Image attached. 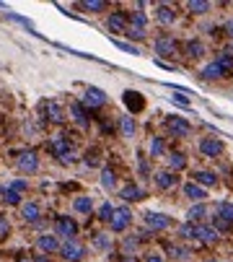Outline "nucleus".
<instances>
[{
    "label": "nucleus",
    "mask_w": 233,
    "mask_h": 262,
    "mask_svg": "<svg viewBox=\"0 0 233 262\" xmlns=\"http://www.w3.org/2000/svg\"><path fill=\"white\" fill-rule=\"evenodd\" d=\"M0 195H3V200L8 205H18L21 202V195H18L16 190H10V187H0Z\"/></svg>",
    "instance_id": "obj_34"
},
{
    "label": "nucleus",
    "mask_w": 233,
    "mask_h": 262,
    "mask_svg": "<svg viewBox=\"0 0 233 262\" xmlns=\"http://www.w3.org/2000/svg\"><path fill=\"white\" fill-rule=\"evenodd\" d=\"M26 187H29V182H26V179H16V182H13V185H10V190H16V192H18V195H21V192H23V190H26Z\"/></svg>",
    "instance_id": "obj_47"
},
{
    "label": "nucleus",
    "mask_w": 233,
    "mask_h": 262,
    "mask_svg": "<svg viewBox=\"0 0 233 262\" xmlns=\"http://www.w3.org/2000/svg\"><path fill=\"white\" fill-rule=\"evenodd\" d=\"M114 44L119 47L122 52H130V55H140V50L135 47V44H130V42H119V39H114Z\"/></svg>",
    "instance_id": "obj_44"
},
{
    "label": "nucleus",
    "mask_w": 233,
    "mask_h": 262,
    "mask_svg": "<svg viewBox=\"0 0 233 262\" xmlns=\"http://www.w3.org/2000/svg\"><path fill=\"white\" fill-rule=\"evenodd\" d=\"M145 226L148 231H163L171 226V218L166 213H145Z\"/></svg>",
    "instance_id": "obj_11"
},
{
    "label": "nucleus",
    "mask_w": 233,
    "mask_h": 262,
    "mask_svg": "<svg viewBox=\"0 0 233 262\" xmlns=\"http://www.w3.org/2000/svg\"><path fill=\"white\" fill-rule=\"evenodd\" d=\"M166 130L171 132V138H186V135H189V130H192V125L186 122L184 117L171 115V117L166 120Z\"/></svg>",
    "instance_id": "obj_5"
},
{
    "label": "nucleus",
    "mask_w": 233,
    "mask_h": 262,
    "mask_svg": "<svg viewBox=\"0 0 233 262\" xmlns=\"http://www.w3.org/2000/svg\"><path fill=\"white\" fill-rule=\"evenodd\" d=\"M153 50H156V55H161V58H174V55H176V42H174L169 34H163V37H158L153 42Z\"/></svg>",
    "instance_id": "obj_10"
},
{
    "label": "nucleus",
    "mask_w": 233,
    "mask_h": 262,
    "mask_svg": "<svg viewBox=\"0 0 233 262\" xmlns=\"http://www.w3.org/2000/svg\"><path fill=\"white\" fill-rule=\"evenodd\" d=\"M213 226H215V229H231V226H233V202L220 200V202L215 205Z\"/></svg>",
    "instance_id": "obj_1"
},
{
    "label": "nucleus",
    "mask_w": 233,
    "mask_h": 262,
    "mask_svg": "<svg viewBox=\"0 0 233 262\" xmlns=\"http://www.w3.org/2000/svg\"><path fill=\"white\" fill-rule=\"evenodd\" d=\"M228 73L223 70V65H220L218 60H213V63H207L202 70H200V78L202 81H218V78H226Z\"/></svg>",
    "instance_id": "obj_15"
},
{
    "label": "nucleus",
    "mask_w": 233,
    "mask_h": 262,
    "mask_svg": "<svg viewBox=\"0 0 233 262\" xmlns=\"http://www.w3.org/2000/svg\"><path fill=\"white\" fill-rule=\"evenodd\" d=\"M60 255H62L65 262H80V260L86 257V247L80 244V242H75V239H70V242H62Z\"/></svg>",
    "instance_id": "obj_2"
},
{
    "label": "nucleus",
    "mask_w": 233,
    "mask_h": 262,
    "mask_svg": "<svg viewBox=\"0 0 233 262\" xmlns=\"http://www.w3.org/2000/svg\"><path fill=\"white\" fill-rule=\"evenodd\" d=\"M114 210H116V208H114V205L107 200V202H104L101 208H99V218H101V221H109V223H112V218H114Z\"/></svg>",
    "instance_id": "obj_36"
},
{
    "label": "nucleus",
    "mask_w": 233,
    "mask_h": 262,
    "mask_svg": "<svg viewBox=\"0 0 233 262\" xmlns=\"http://www.w3.org/2000/svg\"><path fill=\"white\" fill-rule=\"evenodd\" d=\"M210 8H213V5H210L207 0H189V3H186V10H189V13H194V16L207 13Z\"/></svg>",
    "instance_id": "obj_28"
},
{
    "label": "nucleus",
    "mask_w": 233,
    "mask_h": 262,
    "mask_svg": "<svg viewBox=\"0 0 233 262\" xmlns=\"http://www.w3.org/2000/svg\"><path fill=\"white\" fill-rule=\"evenodd\" d=\"M137 242H140L137 236H130V239H124V242H122V249H124L127 255H132L135 249H137Z\"/></svg>",
    "instance_id": "obj_43"
},
{
    "label": "nucleus",
    "mask_w": 233,
    "mask_h": 262,
    "mask_svg": "<svg viewBox=\"0 0 233 262\" xmlns=\"http://www.w3.org/2000/svg\"><path fill=\"white\" fill-rule=\"evenodd\" d=\"M5 231H8V221L3 218V215H0V236H3Z\"/></svg>",
    "instance_id": "obj_49"
},
{
    "label": "nucleus",
    "mask_w": 233,
    "mask_h": 262,
    "mask_svg": "<svg viewBox=\"0 0 233 262\" xmlns=\"http://www.w3.org/2000/svg\"><path fill=\"white\" fill-rule=\"evenodd\" d=\"M220 239V231L215 229L213 223H197V236L194 242H202V244H215Z\"/></svg>",
    "instance_id": "obj_9"
},
{
    "label": "nucleus",
    "mask_w": 233,
    "mask_h": 262,
    "mask_svg": "<svg viewBox=\"0 0 233 262\" xmlns=\"http://www.w3.org/2000/svg\"><path fill=\"white\" fill-rule=\"evenodd\" d=\"M171 101H174V104H179V107H189V99H186L181 91H176V94L171 96Z\"/></svg>",
    "instance_id": "obj_46"
},
{
    "label": "nucleus",
    "mask_w": 233,
    "mask_h": 262,
    "mask_svg": "<svg viewBox=\"0 0 233 262\" xmlns=\"http://www.w3.org/2000/svg\"><path fill=\"white\" fill-rule=\"evenodd\" d=\"M130 223H132V213H130V208H116L114 210V218H112V223H109V229L114 231V234H122V231H127L130 229Z\"/></svg>",
    "instance_id": "obj_4"
},
{
    "label": "nucleus",
    "mask_w": 233,
    "mask_h": 262,
    "mask_svg": "<svg viewBox=\"0 0 233 262\" xmlns=\"http://www.w3.org/2000/svg\"><path fill=\"white\" fill-rule=\"evenodd\" d=\"M70 115H73V120L80 125V128H88V115H86L83 101H73V104H70Z\"/></svg>",
    "instance_id": "obj_20"
},
{
    "label": "nucleus",
    "mask_w": 233,
    "mask_h": 262,
    "mask_svg": "<svg viewBox=\"0 0 233 262\" xmlns=\"http://www.w3.org/2000/svg\"><path fill=\"white\" fill-rule=\"evenodd\" d=\"M21 218L26 221V223H39L42 208H39L37 202H23V205H21Z\"/></svg>",
    "instance_id": "obj_18"
},
{
    "label": "nucleus",
    "mask_w": 233,
    "mask_h": 262,
    "mask_svg": "<svg viewBox=\"0 0 233 262\" xmlns=\"http://www.w3.org/2000/svg\"><path fill=\"white\" fill-rule=\"evenodd\" d=\"M218 63L223 65V70H226V73H233V55L223 52V55H220V58H218Z\"/></svg>",
    "instance_id": "obj_40"
},
{
    "label": "nucleus",
    "mask_w": 233,
    "mask_h": 262,
    "mask_svg": "<svg viewBox=\"0 0 233 262\" xmlns=\"http://www.w3.org/2000/svg\"><path fill=\"white\" fill-rule=\"evenodd\" d=\"M145 262H163V257L158 252H150V255H145Z\"/></svg>",
    "instance_id": "obj_48"
},
{
    "label": "nucleus",
    "mask_w": 233,
    "mask_h": 262,
    "mask_svg": "<svg viewBox=\"0 0 233 262\" xmlns=\"http://www.w3.org/2000/svg\"><path fill=\"white\" fill-rule=\"evenodd\" d=\"M16 166H18L21 174H37L39 172V156H37V151H23L18 156Z\"/></svg>",
    "instance_id": "obj_3"
},
{
    "label": "nucleus",
    "mask_w": 233,
    "mask_h": 262,
    "mask_svg": "<svg viewBox=\"0 0 233 262\" xmlns=\"http://www.w3.org/2000/svg\"><path fill=\"white\" fill-rule=\"evenodd\" d=\"M80 8L88 10V13H101V10H107V3H104V0H83Z\"/></svg>",
    "instance_id": "obj_30"
},
{
    "label": "nucleus",
    "mask_w": 233,
    "mask_h": 262,
    "mask_svg": "<svg viewBox=\"0 0 233 262\" xmlns=\"http://www.w3.org/2000/svg\"><path fill=\"white\" fill-rule=\"evenodd\" d=\"M127 37L130 39H135V42H140V39H145V29H137V26H127Z\"/></svg>",
    "instance_id": "obj_41"
},
{
    "label": "nucleus",
    "mask_w": 233,
    "mask_h": 262,
    "mask_svg": "<svg viewBox=\"0 0 233 262\" xmlns=\"http://www.w3.org/2000/svg\"><path fill=\"white\" fill-rule=\"evenodd\" d=\"M156 18H158V24L169 26V24H174V21H176V13H174V8H171V5H158Z\"/></svg>",
    "instance_id": "obj_24"
},
{
    "label": "nucleus",
    "mask_w": 233,
    "mask_h": 262,
    "mask_svg": "<svg viewBox=\"0 0 233 262\" xmlns=\"http://www.w3.org/2000/svg\"><path fill=\"white\" fill-rule=\"evenodd\" d=\"M50 151L60 158V161H65V158L70 156V143H67L65 135H55V138L50 140Z\"/></svg>",
    "instance_id": "obj_14"
},
{
    "label": "nucleus",
    "mask_w": 233,
    "mask_h": 262,
    "mask_svg": "<svg viewBox=\"0 0 233 262\" xmlns=\"http://www.w3.org/2000/svg\"><path fill=\"white\" fill-rule=\"evenodd\" d=\"M169 166H171V172H179V169H184L186 166V156L184 153H169Z\"/></svg>",
    "instance_id": "obj_31"
},
{
    "label": "nucleus",
    "mask_w": 233,
    "mask_h": 262,
    "mask_svg": "<svg viewBox=\"0 0 233 262\" xmlns=\"http://www.w3.org/2000/svg\"><path fill=\"white\" fill-rule=\"evenodd\" d=\"M127 26H130V18H127L122 10H119V13H109V18H107V29H109V31H114V34H124Z\"/></svg>",
    "instance_id": "obj_16"
},
{
    "label": "nucleus",
    "mask_w": 233,
    "mask_h": 262,
    "mask_svg": "<svg viewBox=\"0 0 233 262\" xmlns=\"http://www.w3.org/2000/svg\"><path fill=\"white\" fill-rule=\"evenodd\" d=\"M179 236L186 239V242H194V236H197V223H189V221H186L181 229H179Z\"/></svg>",
    "instance_id": "obj_33"
},
{
    "label": "nucleus",
    "mask_w": 233,
    "mask_h": 262,
    "mask_svg": "<svg viewBox=\"0 0 233 262\" xmlns=\"http://www.w3.org/2000/svg\"><path fill=\"white\" fill-rule=\"evenodd\" d=\"M130 26L145 29V26H148V16H145V13H132V16H130Z\"/></svg>",
    "instance_id": "obj_38"
},
{
    "label": "nucleus",
    "mask_w": 233,
    "mask_h": 262,
    "mask_svg": "<svg viewBox=\"0 0 233 262\" xmlns=\"http://www.w3.org/2000/svg\"><path fill=\"white\" fill-rule=\"evenodd\" d=\"M60 239H57L55 234H42L37 239V249L39 252H47V255H52V252H60Z\"/></svg>",
    "instance_id": "obj_13"
},
{
    "label": "nucleus",
    "mask_w": 233,
    "mask_h": 262,
    "mask_svg": "<svg viewBox=\"0 0 233 262\" xmlns=\"http://www.w3.org/2000/svg\"><path fill=\"white\" fill-rule=\"evenodd\" d=\"M122 200H130V202H135V200H143L145 197V192H143V187H137V185H127V187H122Z\"/></svg>",
    "instance_id": "obj_26"
},
{
    "label": "nucleus",
    "mask_w": 233,
    "mask_h": 262,
    "mask_svg": "<svg viewBox=\"0 0 233 262\" xmlns=\"http://www.w3.org/2000/svg\"><path fill=\"white\" fill-rule=\"evenodd\" d=\"M73 210L80 213V215H91V213H93V200L86 197V195L75 197V200H73Z\"/></svg>",
    "instance_id": "obj_23"
},
{
    "label": "nucleus",
    "mask_w": 233,
    "mask_h": 262,
    "mask_svg": "<svg viewBox=\"0 0 233 262\" xmlns=\"http://www.w3.org/2000/svg\"><path fill=\"white\" fill-rule=\"evenodd\" d=\"M101 187L109 190V192L116 187V174L112 172V169H104V172H101Z\"/></svg>",
    "instance_id": "obj_32"
},
{
    "label": "nucleus",
    "mask_w": 233,
    "mask_h": 262,
    "mask_svg": "<svg viewBox=\"0 0 233 262\" xmlns=\"http://www.w3.org/2000/svg\"><path fill=\"white\" fill-rule=\"evenodd\" d=\"M122 101H124V107L132 112H143V107H145V99H143V94H137V91H124L122 94Z\"/></svg>",
    "instance_id": "obj_17"
},
{
    "label": "nucleus",
    "mask_w": 233,
    "mask_h": 262,
    "mask_svg": "<svg viewBox=\"0 0 233 262\" xmlns=\"http://www.w3.org/2000/svg\"><path fill=\"white\" fill-rule=\"evenodd\" d=\"M192 182H197L200 187H215L218 185V177L213 172H194L192 174Z\"/></svg>",
    "instance_id": "obj_25"
},
{
    "label": "nucleus",
    "mask_w": 233,
    "mask_h": 262,
    "mask_svg": "<svg viewBox=\"0 0 233 262\" xmlns=\"http://www.w3.org/2000/svg\"><path fill=\"white\" fill-rule=\"evenodd\" d=\"M5 18H10L13 24H21V26H26V29H31V31H34V26H31V21H29V18L16 16V13H5ZM34 34H37V31H34Z\"/></svg>",
    "instance_id": "obj_42"
},
{
    "label": "nucleus",
    "mask_w": 233,
    "mask_h": 262,
    "mask_svg": "<svg viewBox=\"0 0 233 262\" xmlns=\"http://www.w3.org/2000/svg\"><path fill=\"white\" fill-rule=\"evenodd\" d=\"M44 112H47V117H50L52 122H62V120H65V109H62L60 101H47Z\"/></svg>",
    "instance_id": "obj_21"
},
{
    "label": "nucleus",
    "mask_w": 233,
    "mask_h": 262,
    "mask_svg": "<svg viewBox=\"0 0 233 262\" xmlns=\"http://www.w3.org/2000/svg\"><path fill=\"white\" fill-rule=\"evenodd\" d=\"M163 153H166V143H163V138H153V140H150V156L158 158Z\"/></svg>",
    "instance_id": "obj_35"
},
{
    "label": "nucleus",
    "mask_w": 233,
    "mask_h": 262,
    "mask_svg": "<svg viewBox=\"0 0 233 262\" xmlns=\"http://www.w3.org/2000/svg\"><path fill=\"white\" fill-rule=\"evenodd\" d=\"M93 247H96V249H101V252H104V249H109V247H112V239H109V234H96V236H93Z\"/></svg>",
    "instance_id": "obj_37"
},
{
    "label": "nucleus",
    "mask_w": 233,
    "mask_h": 262,
    "mask_svg": "<svg viewBox=\"0 0 233 262\" xmlns=\"http://www.w3.org/2000/svg\"><path fill=\"white\" fill-rule=\"evenodd\" d=\"M176 185H179V179H176V174H174L171 169H163V172L156 174V187L158 190H171V187H176Z\"/></svg>",
    "instance_id": "obj_19"
},
{
    "label": "nucleus",
    "mask_w": 233,
    "mask_h": 262,
    "mask_svg": "<svg viewBox=\"0 0 233 262\" xmlns=\"http://www.w3.org/2000/svg\"><path fill=\"white\" fill-rule=\"evenodd\" d=\"M104 104H107V94H104L101 88H96V86H88L86 94H83V107L99 109V107H104Z\"/></svg>",
    "instance_id": "obj_6"
},
{
    "label": "nucleus",
    "mask_w": 233,
    "mask_h": 262,
    "mask_svg": "<svg viewBox=\"0 0 233 262\" xmlns=\"http://www.w3.org/2000/svg\"><path fill=\"white\" fill-rule=\"evenodd\" d=\"M171 257H174V260H189V257H192V249H184V247H171Z\"/></svg>",
    "instance_id": "obj_39"
},
{
    "label": "nucleus",
    "mask_w": 233,
    "mask_h": 262,
    "mask_svg": "<svg viewBox=\"0 0 233 262\" xmlns=\"http://www.w3.org/2000/svg\"><path fill=\"white\" fill-rule=\"evenodd\" d=\"M226 31H228V37L233 39V21H228V24H226Z\"/></svg>",
    "instance_id": "obj_50"
},
{
    "label": "nucleus",
    "mask_w": 233,
    "mask_h": 262,
    "mask_svg": "<svg viewBox=\"0 0 233 262\" xmlns=\"http://www.w3.org/2000/svg\"><path fill=\"white\" fill-rule=\"evenodd\" d=\"M205 215H207V205L197 202V205H192V208L186 210V221H189V223H202Z\"/></svg>",
    "instance_id": "obj_22"
},
{
    "label": "nucleus",
    "mask_w": 233,
    "mask_h": 262,
    "mask_svg": "<svg viewBox=\"0 0 233 262\" xmlns=\"http://www.w3.org/2000/svg\"><path fill=\"white\" fill-rule=\"evenodd\" d=\"M205 262H223V260H205Z\"/></svg>",
    "instance_id": "obj_52"
},
{
    "label": "nucleus",
    "mask_w": 233,
    "mask_h": 262,
    "mask_svg": "<svg viewBox=\"0 0 233 262\" xmlns=\"http://www.w3.org/2000/svg\"><path fill=\"white\" fill-rule=\"evenodd\" d=\"M181 190H184V197H186V200H192L194 205L207 200V190L200 187L197 182H184V187H181Z\"/></svg>",
    "instance_id": "obj_12"
},
{
    "label": "nucleus",
    "mask_w": 233,
    "mask_h": 262,
    "mask_svg": "<svg viewBox=\"0 0 233 262\" xmlns=\"http://www.w3.org/2000/svg\"><path fill=\"white\" fill-rule=\"evenodd\" d=\"M137 172H140V174H143V177H148V174H150V166H148V158H145L143 153H140V158H137Z\"/></svg>",
    "instance_id": "obj_45"
},
{
    "label": "nucleus",
    "mask_w": 233,
    "mask_h": 262,
    "mask_svg": "<svg viewBox=\"0 0 233 262\" xmlns=\"http://www.w3.org/2000/svg\"><path fill=\"white\" fill-rule=\"evenodd\" d=\"M119 132H122V138H132L135 135V120L130 115L119 117Z\"/></svg>",
    "instance_id": "obj_29"
},
{
    "label": "nucleus",
    "mask_w": 233,
    "mask_h": 262,
    "mask_svg": "<svg viewBox=\"0 0 233 262\" xmlns=\"http://www.w3.org/2000/svg\"><path fill=\"white\" fill-rule=\"evenodd\" d=\"M223 151H226V145H223V140H218V138H202L200 140V153L205 158H218Z\"/></svg>",
    "instance_id": "obj_8"
},
{
    "label": "nucleus",
    "mask_w": 233,
    "mask_h": 262,
    "mask_svg": "<svg viewBox=\"0 0 233 262\" xmlns=\"http://www.w3.org/2000/svg\"><path fill=\"white\" fill-rule=\"evenodd\" d=\"M55 231H57V236H62L65 242H70V239H75L78 226H75V221H73V218L62 215V218H57V221H55Z\"/></svg>",
    "instance_id": "obj_7"
},
{
    "label": "nucleus",
    "mask_w": 233,
    "mask_h": 262,
    "mask_svg": "<svg viewBox=\"0 0 233 262\" xmlns=\"http://www.w3.org/2000/svg\"><path fill=\"white\" fill-rule=\"evenodd\" d=\"M184 50H186V58H202V55H205V44L200 39H189Z\"/></svg>",
    "instance_id": "obj_27"
},
{
    "label": "nucleus",
    "mask_w": 233,
    "mask_h": 262,
    "mask_svg": "<svg viewBox=\"0 0 233 262\" xmlns=\"http://www.w3.org/2000/svg\"><path fill=\"white\" fill-rule=\"evenodd\" d=\"M34 262H50V260H47V257H42V255H37V257H34Z\"/></svg>",
    "instance_id": "obj_51"
}]
</instances>
